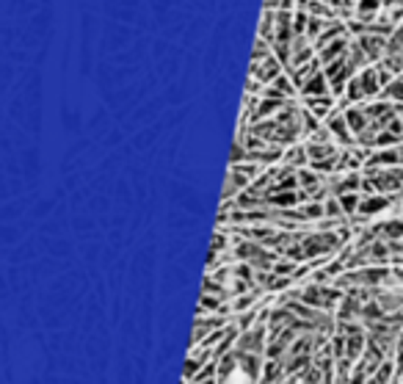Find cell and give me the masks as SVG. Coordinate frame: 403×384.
Returning a JSON list of instances; mask_svg holds the SVG:
<instances>
[{
    "instance_id": "1",
    "label": "cell",
    "mask_w": 403,
    "mask_h": 384,
    "mask_svg": "<svg viewBox=\"0 0 403 384\" xmlns=\"http://www.w3.org/2000/svg\"><path fill=\"white\" fill-rule=\"evenodd\" d=\"M282 72H285V67L279 64V58H276V55L271 53V55H265V58H257V61H252L249 78H255V81L262 83V86H271V83L276 81Z\"/></svg>"
},
{
    "instance_id": "10",
    "label": "cell",
    "mask_w": 403,
    "mask_h": 384,
    "mask_svg": "<svg viewBox=\"0 0 403 384\" xmlns=\"http://www.w3.org/2000/svg\"><path fill=\"white\" fill-rule=\"evenodd\" d=\"M401 78H403V75H401Z\"/></svg>"
},
{
    "instance_id": "6",
    "label": "cell",
    "mask_w": 403,
    "mask_h": 384,
    "mask_svg": "<svg viewBox=\"0 0 403 384\" xmlns=\"http://www.w3.org/2000/svg\"><path fill=\"white\" fill-rule=\"evenodd\" d=\"M298 94H301V97H326V94H332V89H329V81H326L323 69H317L315 75H310L307 83L298 89ZM332 97H334V94H332Z\"/></svg>"
},
{
    "instance_id": "5",
    "label": "cell",
    "mask_w": 403,
    "mask_h": 384,
    "mask_svg": "<svg viewBox=\"0 0 403 384\" xmlns=\"http://www.w3.org/2000/svg\"><path fill=\"white\" fill-rule=\"evenodd\" d=\"M384 11V0H354V20L373 23Z\"/></svg>"
},
{
    "instance_id": "3",
    "label": "cell",
    "mask_w": 403,
    "mask_h": 384,
    "mask_svg": "<svg viewBox=\"0 0 403 384\" xmlns=\"http://www.w3.org/2000/svg\"><path fill=\"white\" fill-rule=\"evenodd\" d=\"M359 47H362V53L368 55V61L370 64H378L384 53H387V39L384 36H375V33H362V36H351Z\"/></svg>"
},
{
    "instance_id": "4",
    "label": "cell",
    "mask_w": 403,
    "mask_h": 384,
    "mask_svg": "<svg viewBox=\"0 0 403 384\" xmlns=\"http://www.w3.org/2000/svg\"><path fill=\"white\" fill-rule=\"evenodd\" d=\"M304 108L310 111L317 122H326L332 116V111L337 108V103H334L332 94H326V97H304Z\"/></svg>"
},
{
    "instance_id": "8",
    "label": "cell",
    "mask_w": 403,
    "mask_h": 384,
    "mask_svg": "<svg viewBox=\"0 0 403 384\" xmlns=\"http://www.w3.org/2000/svg\"><path fill=\"white\" fill-rule=\"evenodd\" d=\"M274 33H276V14L262 9V20H259V36L257 39L268 42V45H274Z\"/></svg>"
},
{
    "instance_id": "2",
    "label": "cell",
    "mask_w": 403,
    "mask_h": 384,
    "mask_svg": "<svg viewBox=\"0 0 403 384\" xmlns=\"http://www.w3.org/2000/svg\"><path fill=\"white\" fill-rule=\"evenodd\" d=\"M313 58H315V45H313V39H310V36H293V42H290V61L285 72L301 67V64H307V61H313Z\"/></svg>"
},
{
    "instance_id": "7",
    "label": "cell",
    "mask_w": 403,
    "mask_h": 384,
    "mask_svg": "<svg viewBox=\"0 0 403 384\" xmlns=\"http://www.w3.org/2000/svg\"><path fill=\"white\" fill-rule=\"evenodd\" d=\"M282 166H288V169H307L310 161H307V147L304 144H293L285 149V155H282Z\"/></svg>"
},
{
    "instance_id": "9",
    "label": "cell",
    "mask_w": 403,
    "mask_h": 384,
    "mask_svg": "<svg viewBox=\"0 0 403 384\" xmlns=\"http://www.w3.org/2000/svg\"><path fill=\"white\" fill-rule=\"evenodd\" d=\"M384 6H403V0H384Z\"/></svg>"
}]
</instances>
